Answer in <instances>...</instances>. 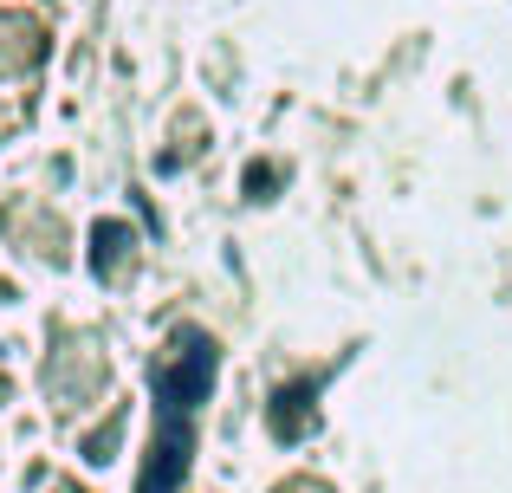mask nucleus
Listing matches in <instances>:
<instances>
[{"label": "nucleus", "instance_id": "obj_1", "mask_svg": "<svg viewBox=\"0 0 512 493\" xmlns=\"http://www.w3.org/2000/svg\"><path fill=\"white\" fill-rule=\"evenodd\" d=\"M214 377H221V344H214L208 331L182 325L175 331V351L156 364L150 390H156V403H169V409H201L208 390H214Z\"/></svg>", "mask_w": 512, "mask_h": 493}, {"label": "nucleus", "instance_id": "obj_4", "mask_svg": "<svg viewBox=\"0 0 512 493\" xmlns=\"http://www.w3.org/2000/svg\"><path fill=\"white\" fill-rule=\"evenodd\" d=\"M124 253H130V228L124 221H98V228H91V273H117V266H124Z\"/></svg>", "mask_w": 512, "mask_h": 493}, {"label": "nucleus", "instance_id": "obj_2", "mask_svg": "<svg viewBox=\"0 0 512 493\" xmlns=\"http://www.w3.org/2000/svg\"><path fill=\"white\" fill-rule=\"evenodd\" d=\"M188 455H195V409L156 403V442H150V461H143L137 493H182Z\"/></svg>", "mask_w": 512, "mask_h": 493}, {"label": "nucleus", "instance_id": "obj_3", "mask_svg": "<svg viewBox=\"0 0 512 493\" xmlns=\"http://www.w3.org/2000/svg\"><path fill=\"white\" fill-rule=\"evenodd\" d=\"M312 383H286V390L273 396V409H266V422H273V435L279 442H299L305 429H312Z\"/></svg>", "mask_w": 512, "mask_h": 493}]
</instances>
